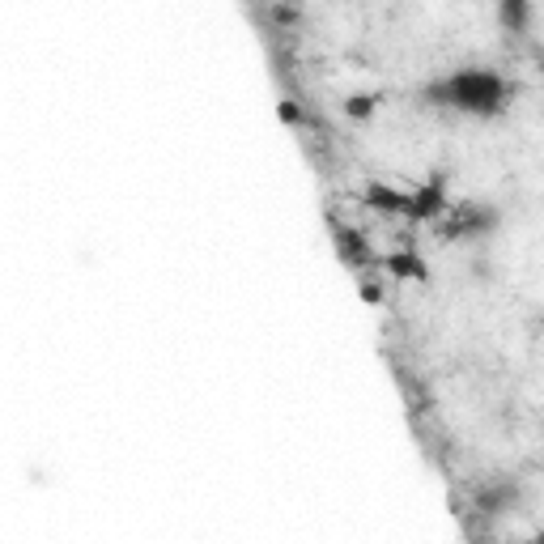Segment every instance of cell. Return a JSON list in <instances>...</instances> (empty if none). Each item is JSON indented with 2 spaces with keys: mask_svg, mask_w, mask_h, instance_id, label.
I'll list each match as a JSON object with an SVG mask.
<instances>
[{
  "mask_svg": "<svg viewBox=\"0 0 544 544\" xmlns=\"http://www.w3.org/2000/svg\"><path fill=\"white\" fill-rule=\"evenodd\" d=\"M421 98L430 107H451V111H464V115H481L493 119L506 111V102L515 98V81L498 77L493 68H464L455 77H438L421 90Z\"/></svg>",
  "mask_w": 544,
  "mask_h": 544,
  "instance_id": "6da1fadb",
  "label": "cell"
},
{
  "mask_svg": "<svg viewBox=\"0 0 544 544\" xmlns=\"http://www.w3.org/2000/svg\"><path fill=\"white\" fill-rule=\"evenodd\" d=\"M498 226V209L493 204H451L447 213L438 217V238L442 243H464V238H481Z\"/></svg>",
  "mask_w": 544,
  "mask_h": 544,
  "instance_id": "7a4b0ae2",
  "label": "cell"
},
{
  "mask_svg": "<svg viewBox=\"0 0 544 544\" xmlns=\"http://www.w3.org/2000/svg\"><path fill=\"white\" fill-rule=\"evenodd\" d=\"M447 209L451 204H447V175H442V170H434V175L421 187H413V192H404V217L408 221H438Z\"/></svg>",
  "mask_w": 544,
  "mask_h": 544,
  "instance_id": "3957f363",
  "label": "cell"
},
{
  "mask_svg": "<svg viewBox=\"0 0 544 544\" xmlns=\"http://www.w3.org/2000/svg\"><path fill=\"white\" fill-rule=\"evenodd\" d=\"M336 255L345 264H353V268H374V247L357 230H349V226L336 230Z\"/></svg>",
  "mask_w": 544,
  "mask_h": 544,
  "instance_id": "277c9868",
  "label": "cell"
},
{
  "mask_svg": "<svg viewBox=\"0 0 544 544\" xmlns=\"http://www.w3.org/2000/svg\"><path fill=\"white\" fill-rule=\"evenodd\" d=\"M515 498H519L515 481H498V485H481V489H476V506H481V515H489V519L515 506Z\"/></svg>",
  "mask_w": 544,
  "mask_h": 544,
  "instance_id": "5b68a950",
  "label": "cell"
},
{
  "mask_svg": "<svg viewBox=\"0 0 544 544\" xmlns=\"http://www.w3.org/2000/svg\"><path fill=\"white\" fill-rule=\"evenodd\" d=\"M383 268L387 272H396V277H404V281H425L430 277V268H425V260L413 251V247H400V251H391L387 260H383Z\"/></svg>",
  "mask_w": 544,
  "mask_h": 544,
  "instance_id": "8992f818",
  "label": "cell"
},
{
  "mask_svg": "<svg viewBox=\"0 0 544 544\" xmlns=\"http://www.w3.org/2000/svg\"><path fill=\"white\" fill-rule=\"evenodd\" d=\"M374 213H400L404 217V192H391L387 183H370L366 196H362Z\"/></svg>",
  "mask_w": 544,
  "mask_h": 544,
  "instance_id": "52a82bcc",
  "label": "cell"
},
{
  "mask_svg": "<svg viewBox=\"0 0 544 544\" xmlns=\"http://www.w3.org/2000/svg\"><path fill=\"white\" fill-rule=\"evenodd\" d=\"M498 17H502V26H506L510 34H523V30H527V17H532V9H527L523 0H502Z\"/></svg>",
  "mask_w": 544,
  "mask_h": 544,
  "instance_id": "ba28073f",
  "label": "cell"
},
{
  "mask_svg": "<svg viewBox=\"0 0 544 544\" xmlns=\"http://www.w3.org/2000/svg\"><path fill=\"white\" fill-rule=\"evenodd\" d=\"M374 107H379V94H353V98L345 102V115H349V119H370Z\"/></svg>",
  "mask_w": 544,
  "mask_h": 544,
  "instance_id": "9c48e42d",
  "label": "cell"
},
{
  "mask_svg": "<svg viewBox=\"0 0 544 544\" xmlns=\"http://www.w3.org/2000/svg\"><path fill=\"white\" fill-rule=\"evenodd\" d=\"M281 119H285V124H306V115L294 107V102H281Z\"/></svg>",
  "mask_w": 544,
  "mask_h": 544,
  "instance_id": "30bf717a",
  "label": "cell"
},
{
  "mask_svg": "<svg viewBox=\"0 0 544 544\" xmlns=\"http://www.w3.org/2000/svg\"><path fill=\"white\" fill-rule=\"evenodd\" d=\"M532 544H544V536H540V540H532Z\"/></svg>",
  "mask_w": 544,
  "mask_h": 544,
  "instance_id": "8fae6325",
  "label": "cell"
},
{
  "mask_svg": "<svg viewBox=\"0 0 544 544\" xmlns=\"http://www.w3.org/2000/svg\"><path fill=\"white\" fill-rule=\"evenodd\" d=\"M540 68H544V56H540Z\"/></svg>",
  "mask_w": 544,
  "mask_h": 544,
  "instance_id": "7c38bea8",
  "label": "cell"
}]
</instances>
